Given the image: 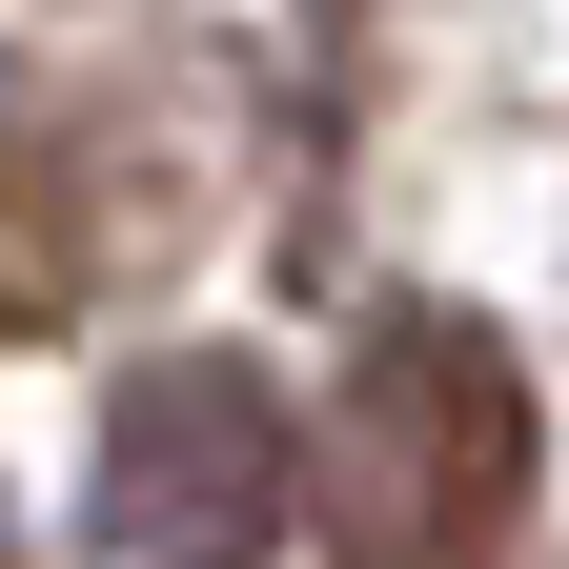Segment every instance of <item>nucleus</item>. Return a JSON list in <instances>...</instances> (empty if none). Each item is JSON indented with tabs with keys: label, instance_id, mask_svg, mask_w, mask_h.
<instances>
[{
	"label": "nucleus",
	"instance_id": "1",
	"mask_svg": "<svg viewBox=\"0 0 569 569\" xmlns=\"http://www.w3.org/2000/svg\"><path fill=\"white\" fill-rule=\"evenodd\" d=\"M529 509V387L468 306L367 326V427H346V569H509Z\"/></svg>",
	"mask_w": 569,
	"mask_h": 569
},
{
	"label": "nucleus",
	"instance_id": "2",
	"mask_svg": "<svg viewBox=\"0 0 569 569\" xmlns=\"http://www.w3.org/2000/svg\"><path fill=\"white\" fill-rule=\"evenodd\" d=\"M284 509H306V427H284L264 367H142L102 407V549L122 569H264Z\"/></svg>",
	"mask_w": 569,
	"mask_h": 569
},
{
	"label": "nucleus",
	"instance_id": "3",
	"mask_svg": "<svg viewBox=\"0 0 569 569\" xmlns=\"http://www.w3.org/2000/svg\"><path fill=\"white\" fill-rule=\"evenodd\" d=\"M0 569H21V549H0Z\"/></svg>",
	"mask_w": 569,
	"mask_h": 569
}]
</instances>
